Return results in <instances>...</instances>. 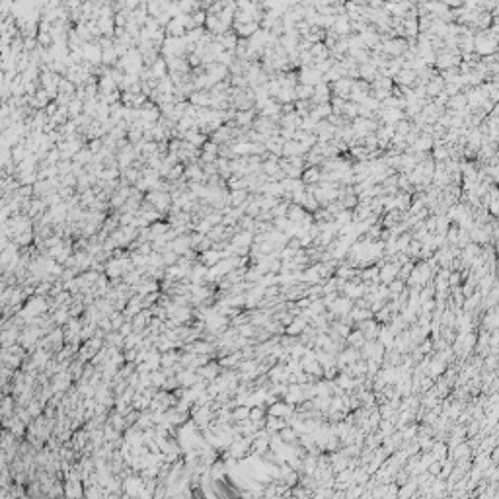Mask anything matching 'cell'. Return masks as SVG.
Masks as SVG:
<instances>
[{
  "label": "cell",
  "instance_id": "cell-5",
  "mask_svg": "<svg viewBox=\"0 0 499 499\" xmlns=\"http://www.w3.org/2000/svg\"><path fill=\"white\" fill-rule=\"evenodd\" d=\"M265 411H267V415H275V417H285V419H287V417L293 415L294 406H291V404H287V402H283V400H277L275 404L267 406Z\"/></svg>",
  "mask_w": 499,
  "mask_h": 499
},
{
  "label": "cell",
  "instance_id": "cell-21",
  "mask_svg": "<svg viewBox=\"0 0 499 499\" xmlns=\"http://www.w3.org/2000/svg\"><path fill=\"white\" fill-rule=\"evenodd\" d=\"M431 454H433V458L435 460H439V462H443L444 458L448 456V446H446V443L444 441H433V446H431V450H429Z\"/></svg>",
  "mask_w": 499,
  "mask_h": 499
},
{
  "label": "cell",
  "instance_id": "cell-28",
  "mask_svg": "<svg viewBox=\"0 0 499 499\" xmlns=\"http://www.w3.org/2000/svg\"><path fill=\"white\" fill-rule=\"evenodd\" d=\"M394 131L398 133V135H402V137H406L410 131H411V121L410 119H400V121H396L394 123Z\"/></svg>",
  "mask_w": 499,
  "mask_h": 499
},
{
  "label": "cell",
  "instance_id": "cell-27",
  "mask_svg": "<svg viewBox=\"0 0 499 499\" xmlns=\"http://www.w3.org/2000/svg\"><path fill=\"white\" fill-rule=\"evenodd\" d=\"M406 289V281H402V279H394V281H390L388 283V293H390V298H394V296H398L402 291Z\"/></svg>",
  "mask_w": 499,
  "mask_h": 499
},
{
  "label": "cell",
  "instance_id": "cell-8",
  "mask_svg": "<svg viewBox=\"0 0 499 499\" xmlns=\"http://www.w3.org/2000/svg\"><path fill=\"white\" fill-rule=\"evenodd\" d=\"M330 29H333L339 37H345V35H349L351 33V26H349V18L345 16V14H337L335 18H333V24Z\"/></svg>",
  "mask_w": 499,
  "mask_h": 499
},
{
  "label": "cell",
  "instance_id": "cell-22",
  "mask_svg": "<svg viewBox=\"0 0 499 499\" xmlns=\"http://www.w3.org/2000/svg\"><path fill=\"white\" fill-rule=\"evenodd\" d=\"M300 207H302L306 213H314V211L320 207V203H318V199L314 197V193H308V191L304 189V197H302V201H300Z\"/></svg>",
  "mask_w": 499,
  "mask_h": 499
},
{
  "label": "cell",
  "instance_id": "cell-12",
  "mask_svg": "<svg viewBox=\"0 0 499 499\" xmlns=\"http://www.w3.org/2000/svg\"><path fill=\"white\" fill-rule=\"evenodd\" d=\"M443 86H444L443 78H441L439 74H437V76H433V78L425 84V96L433 100L437 94H441V92H443Z\"/></svg>",
  "mask_w": 499,
  "mask_h": 499
},
{
  "label": "cell",
  "instance_id": "cell-33",
  "mask_svg": "<svg viewBox=\"0 0 499 499\" xmlns=\"http://www.w3.org/2000/svg\"><path fill=\"white\" fill-rule=\"evenodd\" d=\"M349 2H355V4H361V6L367 4V0H349Z\"/></svg>",
  "mask_w": 499,
  "mask_h": 499
},
{
  "label": "cell",
  "instance_id": "cell-14",
  "mask_svg": "<svg viewBox=\"0 0 499 499\" xmlns=\"http://www.w3.org/2000/svg\"><path fill=\"white\" fill-rule=\"evenodd\" d=\"M377 76H379V68H377L375 64H371L369 60L363 62V64H359V78H361V80L373 82Z\"/></svg>",
  "mask_w": 499,
  "mask_h": 499
},
{
  "label": "cell",
  "instance_id": "cell-26",
  "mask_svg": "<svg viewBox=\"0 0 499 499\" xmlns=\"http://www.w3.org/2000/svg\"><path fill=\"white\" fill-rule=\"evenodd\" d=\"M248 415H250V408L248 406H236V408H232V421L234 423L248 419Z\"/></svg>",
  "mask_w": 499,
  "mask_h": 499
},
{
  "label": "cell",
  "instance_id": "cell-31",
  "mask_svg": "<svg viewBox=\"0 0 499 499\" xmlns=\"http://www.w3.org/2000/svg\"><path fill=\"white\" fill-rule=\"evenodd\" d=\"M460 283H462V273H460V271L450 269V275H448V287H458Z\"/></svg>",
  "mask_w": 499,
  "mask_h": 499
},
{
  "label": "cell",
  "instance_id": "cell-24",
  "mask_svg": "<svg viewBox=\"0 0 499 499\" xmlns=\"http://www.w3.org/2000/svg\"><path fill=\"white\" fill-rule=\"evenodd\" d=\"M349 318L353 320V324H357V322H361V320L373 318V312H371L369 308H357V306H353V308L349 310Z\"/></svg>",
  "mask_w": 499,
  "mask_h": 499
},
{
  "label": "cell",
  "instance_id": "cell-25",
  "mask_svg": "<svg viewBox=\"0 0 499 499\" xmlns=\"http://www.w3.org/2000/svg\"><path fill=\"white\" fill-rule=\"evenodd\" d=\"M294 94H296V100H310L312 94H314V86L310 84H296L294 86Z\"/></svg>",
  "mask_w": 499,
  "mask_h": 499
},
{
  "label": "cell",
  "instance_id": "cell-13",
  "mask_svg": "<svg viewBox=\"0 0 499 499\" xmlns=\"http://www.w3.org/2000/svg\"><path fill=\"white\" fill-rule=\"evenodd\" d=\"M232 28L236 29V35H238V37L248 39V37H250V35H252V33L260 28V24H258V22H248V24H236V22H234V24H232Z\"/></svg>",
  "mask_w": 499,
  "mask_h": 499
},
{
  "label": "cell",
  "instance_id": "cell-30",
  "mask_svg": "<svg viewBox=\"0 0 499 499\" xmlns=\"http://www.w3.org/2000/svg\"><path fill=\"white\" fill-rule=\"evenodd\" d=\"M390 316H392V312H390V310H388V306H386V304H384V306H382L381 310H377V312L373 314V318H375V320H377L379 324H388V322H390Z\"/></svg>",
  "mask_w": 499,
  "mask_h": 499
},
{
  "label": "cell",
  "instance_id": "cell-32",
  "mask_svg": "<svg viewBox=\"0 0 499 499\" xmlns=\"http://www.w3.org/2000/svg\"><path fill=\"white\" fill-rule=\"evenodd\" d=\"M427 472H429L431 476H439V472H441V462H439V460H433V462L427 466Z\"/></svg>",
  "mask_w": 499,
  "mask_h": 499
},
{
  "label": "cell",
  "instance_id": "cell-6",
  "mask_svg": "<svg viewBox=\"0 0 499 499\" xmlns=\"http://www.w3.org/2000/svg\"><path fill=\"white\" fill-rule=\"evenodd\" d=\"M353 88V80L351 78H339L330 84V90H332V96H339L343 100H349V92Z\"/></svg>",
  "mask_w": 499,
  "mask_h": 499
},
{
  "label": "cell",
  "instance_id": "cell-18",
  "mask_svg": "<svg viewBox=\"0 0 499 499\" xmlns=\"http://www.w3.org/2000/svg\"><path fill=\"white\" fill-rule=\"evenodd\" d=\"M365 341H367V339H365L363 332H361V330H357V328H353V330L349 332V335L345 337V343H347L349 347H355V349H361Z\"/></svg>",
  "mask_w": 499,
  "mask_h": 499
},
{
  "label": "cell",
  "instance_id": "cell-16",
  "mask_svg": "<svg viewBox=\"0 0 499 499\" xmlns=\"http://www.w3.org/2000/svg\"><path fill=\"white\" fill-rule=\"evenodd\" d=\"M250 197V191L248 189H232L228 193V203L232 207H242L246 203V199Z\"/></svg>",
  "mask_w": 499,
  "mask_h": 499
},
{
  "label": "cell",
  "instance_id": "cell-23",
  "mask_svg": "<svg viewBox=\"0 0 499 499\" xmlns=\"http://www.w3.org/2000/svg\"><path fill=\"white\" fill-rule=\"evenodd\" d=\"M279 433V437H281V441L283 443H287V444H296L298 443V433L291 427V425H285L281 431H277Z\"/></svg>",
  "mask_w": 499,
  "mask_h": 499
},
{
  "label": "cell",
  "instance_id": "cell-10",
  "mask_svg": "<svg viewBox=\"0 0 499 499\" xmlns=\"http://www.w3.org/2000/svg\"><path fill=\"white\" fill-rule=\"evenodd\" d=\"M320 176H322L320 166H304L302 174H300V179H302L304 185H312V183L320 181Z\"/></svg>",
  "mask_w": 499,
  "mask_h": 499
},
{
  "label": "cell",
  "instance_id": "cell-9",
  "mask_svg": "<svg viewBox=\"0 0 499 499\" xmlns=\"http://www.w3.org/2000/svg\"><path fill=\"white\" fill-rule=\"evenodd\" d=\"M283 145H285V139L281 135H271L264 141V147L269 154H275V156H281V150H283Z\"/></svg>",
  "mask_w": 499,
  "mask_h": 499
},
{
  "label": "cell",
  "instance_id": "cell-1",
  "mask_svg": "<svg viewBox=\"0 0 499 499\" xmlns=\"http://www.w3.org/2000/svg\"><path fill=\"white\" fill-rule=\"evenodd\" d=\"M398 271H400V264L398 262H392V260L384 262V264L379 265V281L388 285L390 281H394V279L398 277Z\"/></svg>",
  "mask_w": 499,
  "mask_h": 499
},
{
  "label": "cell",
  "instance_id": "cell-29",
  "mask_svg": "<svg viewBox=\"0 0 499 499\" xmlns=\"http://www.w3.org/2000/svg\"><path fill=\"white\" fill-rule=\"evenodd\" d=\"M236 330H238V335H244V337H250V339L256 335V332H258V328H256L254 324H250V322L236 326Z\"/></svg>",
  "mask_w": 499,
  "mask_h": 499
},
{
  "label": "cell",
  "instance_id": "cell-4",
  "mask_svg": "<svg viewBox=\"0 0 499 499\" xmlns=\"http://www.w3.org/2000/svg\"><path fill=\"white\" fill-rule=\"evenodd\" d=\"M332 98V90H330V84L320 80L318 84H314V94L310 98V102L316 106V104H328Z\"/></svg>",
  "mask_w": 499,
  "mask_h": 499
},
{
  "label": "cell",
  "instance_id": "cell-19",
  "mask_svg": "<svg viewBox=\"0 0 499 499\" xmlns=\"http://www.w3.org/2000/svg\"><path fill=\"white\" fill-rule=\"evenodd\" d=\"M308 51H310V55L314 57V62H316V60H324V59H328V57H330V49L324 45V41L312 43Z\"/></svg>",
  "mask_w": 499,
  "mask_h": 499
},
{
  "label": "cell",
  "instance_id": "cell-17",
  "mask_svg": "<svg viewBox=\"0 0 499 499\" xmlns=\"http://www.w3.org/2000/svg\"><path fill=\"white\" fill-rule=\"evenodd\" d=\"M304 215H306V211L300 205H296V203H291L289 209H287V219L293 224H300L302 219H304Z\"/></svg>",
  "mask_w": 499,
  "mask_h": 499
},
{
  "label": "cell",
  "instance_id": "cell-15",
  "mask_svg": "<svg viewBox=\"0 0 499 499\" xmlns=\"http://www.w3.org/2000/svg\"><path fill=\"white\" fill-rule=\"evenodd\" d=\"M252 240H254V232L250 230H240L236 234H232V238L228 240L232 246H252Z\"/></svg>",
  "mask_w": 499,
  "mask_h": 499
},
{
  "label": "cell",
  "instance_id": "cell-2",
  "mask_svg": "<svg viewBox=\"0 0 499 499\" xmlns=\"http://www.w3.org/2000/svg\"><path fill=\"white\" fill-rule=\"evenodd\" d=\"M296 76H298L300 84H310V86H314V84H318L322 80V74L314 66H300V68H296Z\"/></svg>",
  "mask_w": 499,
  "mask_h": 499
},
{
  "label": "cell",
  "instance_id": "cell-20",
  "mask_svg": "<svg viewBox=\"0 0 499 499\" xmlns=\"http://www.w3.org/2000/svg\"><path fill=\"white\" fill-rule=\"evenodd\" d=\"M287 425V419L285 417H275V415H267L265 413V429L271 431V433H277L283 427Z\"/></svg>",
  "mask_w": 499,
  "mask_h": 499
},
{
  "label": "cell",
  "instance_id": "cell-7",
  "mask_svg": "<svg viewBox=\"0 0 499 499\" xmlns=\"http://www.w3.org/2000/svg\"><path fill=\"white\" fill-rule=\"evenodd\" d=\"M415 78H417V72H415L413 68H400L392 80H394L396 86H410V88H411L413 82H415Z\"/></svg>",
  "mask_w": 499,
  "mask_h": 499
},
{
  "label": "cell",
  "instance_id": "cell-3",
  "mask_svg": "<svg viewBox=\"0 0 499 499\" xmlns=\"http://www.w3.org/2000/svg\"><path fill=\"white\" fill-rule=\"evenodd\" d=\"M353 308V300L351 298H347L345 294H341V296H337L335 300H333L332 304L328 306V310L332 312L335 318H339V316H345V314H349V310Z\"/></svg>",
  "mask_w": 499,
  "mask_h": 499
},
{
  "label": "cell",
  "instance_id": "cell-11",
  "mask_svg": "<svg viewBox=\"0 0 499 499\" xmlns=\"http://www.w3.org/2000/svg\"><path fill=\"white\" fill-rule=\"evenodd\" d=\"M199 260H201V264H203V265L211 267V265H215L219 260H222V250L209 248V250H205V252H201V254H199Z\"/></svg>",
  "mask_w": 499,
  "mask_h": 499
}]
</instances>
